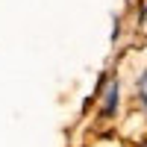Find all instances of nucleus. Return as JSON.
Listing matches in <instances>:
<instances>
[{"mask_svg": "<svg viewBox=\"0 0 147 147\" xmlns=\"http://www.w3.org/2000/svg\"><path fill=\"white\" fill-rule=\"evenodd\" d=\"M136 94H138V103H141V109L147 112V68L138 74V80H136Z\"/></svg>", "mask_w": 147, "mask_h": 147, "instance_id": "2", "label": "nucleus"}, {"mask_svg": "<svg viewBox=\"0 0 147 147\" xmlns=\"http://www.w3.org/2000/svg\"><path fill=\"white\" fill-rule=\"evenodd\" d=\"M118 97H121V82L109 80L106 91H103V103H100V118H115L118 115Z\"/></svg>", "mask_w": 147, "mask_h": 147, "instance_id": "1", "label": "nucleus"}]
</instances>
